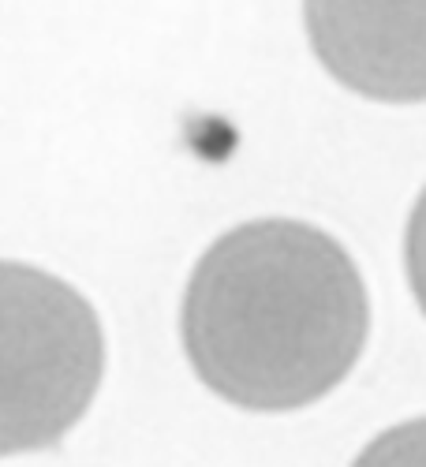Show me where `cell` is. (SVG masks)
I'll use <instances>...</instances> for the list:
<instances>
[{
  "mask_svg": "<svg viewBox=\"0 0 426 467\" xmlns=\"http://www.w3.org/2000/svg\"><path fill=\"white\" fill-rule=\"evenodd\" d=\"M404 265H408V285L426 315V191L419 194V202L408 217V236H404Z\"/></svg>",
  "mask_w": 426,
  "mask_h": 467,
  "instance_id": "277c9868",
  "label": "cell"
},
{
  "mask_svg": "<svg viewBox=\"0 0 426 467\" xmlns=\"http://www.w3.org/2000/svg\"><path fill=\"white\" fill-rule=\"evenodd\" d=\"M426 460V422H415V426H404V431H393L385 441H374L367 449V460Z\"/></svg>",
  "mask_w": 426,
  "mask_h": 467,
  "instance_id": "5b68a950",
  "label": "cell"
},
{
  "mask_svg": "<svg viewBox=\"0 0 426 467\" xmlns=\"http://www.w3.org/2000/svg\"><path fill=\"white\" fill-rule=\"evenodd\" d=\"M303 23L340 87L381 105L426 101V0H303Z\"/></svg>",
  "mask_w": 426,
  "mask_h": 467,
  "instance_id": "3957f363",
  "label": "cell"
},
{
  "mask_svg": "<svg viewBox=\"0 0 426 467\" xmlns=\"http://www.w3.org/2000/svg\"><path fill=\"white\" fill-rule=\"evenodd\" d=\"M370 333L363 277L303 221H251L221 236L183 296V348L228 404L292 411L352 374Z\"/></svg>",
  "mask_w": 426,
  "mask_h": 467,
  "instance_id": "6da1fadb",
  "label": "cell"
},
{
  "mask_svg": "<svg viewBox=\"0 0 426 467\" xmlns=\"http://www.w3.org/2000/svg\"><path fill=\"white\" fill-rule=\"evenodd\" d=\"M105 370L94 306L34 265L0 262V456L57 445Z\"/></svg>",
  "mask_w": 426,
  "mask_h": 467,
  "instance_id": "7a4b0ae2",
  "label": "cell"
}]
</instances>
